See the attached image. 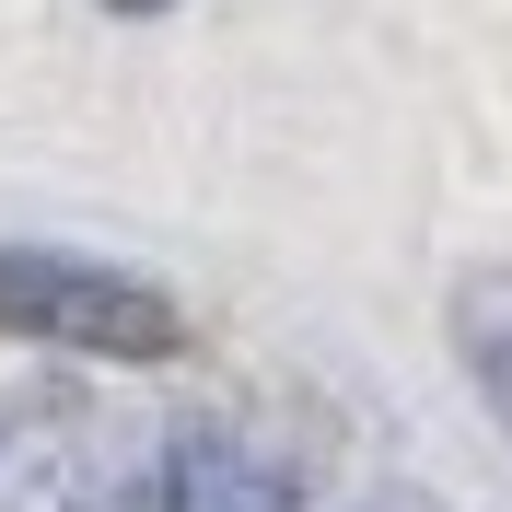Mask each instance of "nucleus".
Returning a JSON list of instances; mask_svg holds the SVG:
<instances>
[{
    "instance_id": "nucleus-1",
    "label": "nucleus",
    "mask_w": 512,
    "mask_h": 512,
    "mask_svg": "<svg viewBox=\"0 0 512 512\" xmlns=\"http://www.w3.org/2000/svg\"><path fill=\"white\" fill-rule=\"evenodd\" d=\"M0 326L35 350H94V361H163L187 338V315L152 280L59 256V245H0Z\"/></svg>"
},
{
    "instance_id": "nucleus-2",
    "label": "nucleus",
    "mask_w": 512,
    "mask_h": 512,
    "mask_svg": "<svg viewBox=\"0 0 512 512\" xmlns=\"http://www.w3.org/2000/svg\"><path fill=\"white\" fill-rule=\"evenodd\" d=\"M117 443L70 408H0V512H128Z\"/></svg>"
},
{
    "instance_id": "nucleus-3",
    "label": "nucleus",
    "mask_w": 512,
    "mask_h": 512,
    "mask_svg": "<svg viewBox=\"0 0 512 512\" xmlns=\"http://www.w3.org/2000/svg\"><path fill=\"white\" fill-rule=\"evenodd\" d=\"M128 512H303V489L268 466L256 443H222V431H187V443L152 454V478Z\"/></svg>"
},
{
    "instance_id": "nucleus-4",
    "label": "nucleus",
    "mask_w": 512,
    "mask_h": 512,
    "mask_svg": "<svg viewBox=\"0 0 512 512\" xmlns=\"http://www.w3.org/2000/svg\"><path fill=\"white\" fill-rule=\"evenodd\" d=\"M454 361L478 384V408L512 431V268H466L454 280Z\"/></svg>"
},
{
    "instance_id": "nucleus-5",
    "label": "nucleus",
    "mask_w": 512,
    "mask_h": 512,
    "mask_svg": "<svg viewBox=\"0 0 512 512\" xmlns=\"http://www.w3.org/2000/svg\"><path fill=\"white\" fill-rule=\"evenodd\" d=\"M105 12H163V0H105Z\"/></svg>"
}]
</instances>
